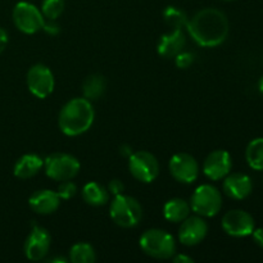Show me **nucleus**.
Returning a JSON list of instances; mask_svg holds the SVG:
<instances>
[{
  "instance_id": "34",
  "label": "nucleus",
  "mask_w": 263,
  "mask_h": 263,
  "mask_svg": "<svg viewBox=\"0 0 263 263\" xmlns=\"http://www.w3.org/2000/svg\"><path fill=\"white\" fill-rule=\"evenodd\" d=\"M48 262H67V258H62V257H55V258L49 259Z\"/></svg>"
},
{
  "instance_id": "26",
  "label": "nucleus",
  "mask_w": 263,
  "mask_h": 263,
  "mask_svg": "<svg viewBox=\"0 0 263 263\" xmlns=\"http://www.w3.org/2000/svg\"><path fill=\"white\" fill-rule=\"evenodd\" d=\"M57 194L61 199H71L77 194V185L71 180H64L61 181L57 189Z\"/></svg>"
},
{
  "instance_id": "31",
  "label": "nucleus",
  "mask_w": 263,
  "mask_h": 263,
  "mask_svg": "<svg viewBox=\"0 0 263 263\" xmlns=\"http://www.w3.org/2000/svg\"><path fill=\"white\" fill-rule=\"evenodd\" d=\"M8 41H9V37H8V32L4 30V28L0 27V54L4 51V49L7 48Z\"/></svg>"
},
{
  "instance_id": "36",
  "label": "nucleus",
  "mask_w": 263,
  "mask_h": 263,
  "mask_svg": "<svg viewBox=\"0 0 263 263\" xmlns=\"http://www.w3.org/2000/svg\"><path fill=\"white\" fill-rule=\"evenodd\" d=\"M223 2H233V0H223Z\"/></svg>"
},
{
  "instance_id": "29",
  "label": "nucleus",
  "mask_w": 263,
  "mask_h": 263,
  "mask_svg": "<svg viewBox=\"0 0 263 263\" xmlns=\"http://www.w3.org/2000/svg\"><path fill=\"white\" fill-rule=\"evenodd\" d=\"M107 189L108 192H109V194L115 195L116 197V195L123 194V192H125V185H123V182L121 181V180L113 179L109 181Z\"/></svg>"
},
{
  "instance_id": "21",
  "label": "nucleus",
  "mask_w": 263,
  "mask_h": 263,
  "mask_svg": "<svg viewBox=\"0 0 263 263\" xmlns=\"http://www.w3.org/2000/svg\"><path fill=\"white\" fill-rule=\"evenodd\" d=\"M105 89H107V82H105L104 77L99 73L90 74L82 82L84 98H86L90 102L102 98L103 94L105 92Z\"/></svg>"
},
{
  "instance_id": "3",
  "label": "nucleus",
  "mask_w": 263,
  "mask_h": 263,
  "mask_svg": "<svg viewBox=\"0 0 263 263\" xmlns=\"http://www.w3.org/2000/svg\"><path fill=\"white\" fill-rule=\"evenodd\" d=\"M139 244L146 256L156 259H170L176 253L175 238L162 229H149L144 231Z\"/></svg>"
},
{
  "instance_id": "15",
  "label": "nucleus",
  "mask_w": 263,
  "mask_h": 263,
  "mask_svg": "<svg viewBox=\"0 0 263 263\" xmlns=\"http://www.w3.org/2000/svg\"><path fill=\"white\" fill-rule=\"evenodd\" d=\"M223 193L229 198L235 200H243L249 197L253 190V182L252 179L246 174L241 172H234L229 174L223 179Z\"/></svg>"
},
{
  "instance_id": "8",
  "label": "nucleus",
  "mask_w": 263,
  "mask_h": 263,
  "mask_svg": "<svg viewBox=\"0 0 263 263\" xmlns=\"http://www.w3.org/2000/svg\"><path fill=\"white\" fill-rule=\"evenodd\" d=\"M128 171L138 181L151 184L159 175L158 159L146 151L134 152L128 157Z\"/></svg>"
},
{
  "instance_id": "1",
  "label": "nucleus",
  "mask_w": 263,
  "mask_h": 263,
  "mask_svg": "<svg viewBox=\"0 0 263 263\" xmlns=\"http://www.w3.org/2000/svg\"><path fill=\"white\" fill-rule=\"evenodd\" d=\"M186 30L198 45L215 48L228 39L229 21L220 9L204 8L187 21Z\"/></svg>"
},
{
  "instance_id": "20",
  "label": "nucleus",
  "mask_w": 263,
  "mask_h": 263,
  "mask_svg": "<svg viewBox=\"0 0 263 263\" xmlns=\"http://www.w3.org/2000/svg\"><path fill=\"white\" fill-rule=\"evenodd\" d=\"M82 199L86 204L92 205V207H100V205L107 204L109 200V192L105 186L98 184V182L91 181L87 182L84 187H82Z\"/></svg>"
},
{
  "instance_id": "33",
  "label": "nucleus",
  "mask_w": 263,
  "mask_h": 263,
  "mask_svg": "<svg viewBox=\"0 0 263 263\" xmlns=\"http://www.w3.org/2000/svg\"><path fill=\"white\" fill-rule=\"evenodd\" d=\"M133 153H134L133 146L128 145V144H122V145L120 146V154H121V156L128 158V157H130Z\"/></svg>"
},
{
  "instance_id": "7",
  "label": "nucleus",
  "mask_w": 263,
  "mask_h": 263,
  "mask_svg": "<svg viewBox=\"0 0 263 263\" xmlns=\"http://www.w3.org/2000/svg\"><path fill=\"white\" fill-rule=\"evenodd\" d=\"M13 23L21 32L32 35L43 27L44 15L35 4L28 2H20L14 5L12 12Z\"/></svg>"
},
{
  "instance_id": "9",
  "label": "nucleus",
  "mask_w": 263,
  "mask_h": 263,
  "mask_svg": "<svg viewBox=\"0 0 263 263\" xmlns=\"http://www.w3.org/2000/svg\"><path fill=\"white\" fill-rule=\"evenodd\" d=\"M26 82L31 94L35 95L39 99L49 97L53 92L55 86V80H54L53 72L50 71L48 66L43 63L33 64L27 72Z\"/></svg>"
},
{
  "instance_id": "28",
  "label": "nucleus",
  "mask_w": 263,
  "mask_h": 263,
  "mask_svg": "<svg viewBox=\"0 0 263 263\" xmlns=\"http://www.w3.org/2000/svg\"><path fill=\"white\" fill-rule=\"evenodd\" d=\"M41 30H44L46 33H49V35L55 36L61 32V26L58 25L57 20H48V18H44V23Z\"/></svg>"
},
{
  "instance_id": "22",
  "label": "nucleus",
  "mask_w": 263,
  "mask_h": 263,
  "mask_svg": "<svg viewBox=\"0 0 263 263\" xmlns=\"http://www.w3.org/2000/svg\"><path fill=\"white\" fill-rule=\"evenodd\" d=\"M246 159L249 167L256 171H263V138H256L248 144Z\"/></svg>"
},
{
  "instance_id": "11",
  "label": "nucleus",
  "mask_w": 263,
  "mask_h": 263,
  "mask_svg": "<svg viewBox=\"0 0 263 263\" xmlns=\"http://www.w3.org/2000/svg\"><path fill=\"white\" fill-rule=\"evenodd\" d=\"M222 229L234 238L249 236L256 229V222L251 213L243 210H231L222 217Z\"/></svg>"
},
{
  "instance_id": "27",
  "label": "nucleus",
  "mask_w": 263,
  "mask_h": 263,
  "mask_svg": "<svg viewBox=\"0 0 263 263\" xmlns=\"http://www.w3.org/2000/svg\"><path fill=\"white\" fill-rule=\"evenodd\" d=\"M175 63H176V66L181 69L189 68V67L194 63V54L190 53V51L182 50L181 53H179L175 57Z\"/></svg>"
},
{
  "instance_id": "2",
  "label": "nucleus",
  "mask_w": 263,
  "mask_h": 263,
  "mask_svg": "<svg viewBox=\"0 0 263 263\" xmlns=\"http://www.w3.org/2000/svg\"><path fill=\"white\" fill-rule=\"evenodd\" d=\"M95 118L92 104L86 98H73L62 107L58 126L67 136H79L90 130Z\"/></svg>"
},
{
  "instance_id": "17",
  "label": "nucleus",
  "mask_w": 263,
  "mask_h": 263,
  "mask_svg": "<svg viewBox=\"0 0 263 263\" xmlns=\"http://www.w3.org/2000/svg\"><path fill=\"white\" fill-rule=\"evenodd\" d=\"M186 44V37L180 28H172L170 32L163 33L157 43V51L163 58H175L181 53Z\"/></svg>"
},
{
  "instance_id": "14",
  "label": "nucleus",
  "mask_w": 263,
  "mask_h": 263,
  "mask_svg": "<svg viewBox=\"0 0 263 263\" xmlns=\"http://www.w3.org/2000/svg\"><path fill=\"white\" fill-rule=\"evenodd\" d=\"M233 168V161L229 152L223 149L211 152L203 163V172L212 181H218L228 176Z\"/></svg>"
},
{
  "instance_id": "30",
  "label": "nucleus",
  "mask_w": 263,
  "mask_h": 263,
  "mask_svg": "<svg viewBox=\"0 0 263 263\" xmlns=\"http://www.w3.org/2000/svg\"><path fill=\"white\" fill-rule=\"evenodd\" d=\"M251 235L253 236V240L256 241L257 246H259L261 248H263V228L254 229L253 233H252Z\"/></svg>"
},
{
  "instance_id": "10",
  "label": "nucleus",
  "mask_w": 263,
  "mask_h": 263,
  "mask_svg": "<svg viewBox=\"0 0 263 263\" xmlns=\"http://www.w3.org/2000/svg\"><path fill=\"white\" fill-rule=\"evenodd\" d=\"M168 170L171 176L181 184H193L199 176V164L189 153H176L170 159Z\"/></svg>"
},
{
  "instance_id": "16",
  "label": "nucleus",
  "mask_w": 263,
  "mask_h": 263,
  "mask_svg": "<svg viewBox=\"0 0 263 263\" xmlns=\"http://www.w3.org/2000/svg\"><path fill=\"white\" fill-rule=\"evenodd\" d=\"M28 205L33 212L39 215H51L61 205V198L57 194V192H53V190H36L28 198Z\"/></svg>"
},
{
  "instance_id": "19",
  "label": "nucleus",
  "mask_w": 263,
  "mask_h": 263,
  "mask_svg": "<svg viewBox=\"0 0 263 263\" xmlns=\"http://www.w3.org/2000/svg\"><path fill=\"white\" fill-rule=\"evenodd\" d=\"M192 208L190 203L182 198H172L167 200L163 207V216L170 222H182L187 216H190Z\"/></svg>"
},
{
  "instance_id": "13",
  "label": "nucleus",
  "mask_w": 263,
  "mask_h": 263,
  "mask_svg": "<svg viewBox=\"0 0 263 263\" xmlns=\"http://www.w3.org/2000/svg\"><path fill=\"white\" fill-rule=\"evenodd\" d=\"M208 233V225L202 216H187L179 229L180 243L186 247H194L202 243Z\"/></svg>"
},
{
  "instance_id": "6",
  "label": "nucleus",
  "mask_w": 263,
  "mask_h": 263,
  "mask_svg": "<svg viewBox=\"0 0 263 263\" xmlns=\"http://www.w3.org/2000/svg\"><path fill=\"white\" fill-rule=\"evenodd\" d=\"M80 168L79 159L68 153H53L44 159L45 175L54 181L72 180L77 176Z\"/></svg>"
},
{
  "instance_id": "35",
  "label": "nucleus",
  "mask_w": 263,
  "mask_h": 263,
  "mask_svg": "<svg viewBox=\"0 0 263 263\" xmlns=\"http://www.w3.org/2000/svg\"><path fill=\"white\" fill-rule=\"evenodd\" d=\"M258 89H259V92L263 95V76L259 79V82H258Z\"/></svg>"
},
{
  "instance_id": "4",
  "label": "nucleus",
  "mask_w": 263,
  "mask_h": 263,
  "mask_svg": "<svg viewBox=\"0 0 263 263\" xmlns=\"http://www.w3.org/2000/svg\"><path fill=\"white\" fill-rule=\"evenodd\" d=\"M109 216L113 222L123 229H131L139 225L143 218V208L138 199L130 195H116L110 203Z\"/></svg>"
},
{
  "instance_id": "25",
  "label": "nucleus",
  "mask_w": 263,
  "mask_h": 263,
  "mask_svg": "<svg viewBox=\"0 0 263 263\" xmlns=\"http://www.w3.org/2000/svg\"><path fill=\"white\" fill-rule=\"evenodd\" d=\"M64 0H43L41 2V13L44 18L58 20L64 10Z\"/></svg>"
},
{
  "instance_id": "12",
  "label": "nucleus",
  "mask_w": 263,
  "mask_h": 263,
  "mask_svg": "<svg viewBox=\"0 0 263 263\" xmlns=\"http://www.w3.org/2000/svg\"><path fill=\"white\" fill-rule=\"evenodd\" d=\"M51 236L46 229L41 226H33L31 233L26 238L23 252L26 258L30 261H40L48 256L50 251Z\"/></svg>"
},
{
  "instance_id": "23",
  "label": "nucleus",
  "mask_w": 263,
  "mask_h": 263,
  "mask_svg": "<svg viewBox=\"0 0 263 263\" xmlns=\"http://www.w3.org/2000/svg\"><path fill=\"white\" fill-rule=\"evenodd\" d=\"M69 261L72 263H94L97 253L89 243H76L69 249Z\"/></svg>"
},
{
  "instance_id": "5",
  "label": "nucleus",
  "mask_w": 263,
  "mask_h": 263,
  "mask_svg": "<svg viewBox=\"0 0 263 263\" xmlns=\"http://www.w3.org/2000/svg\"><path fill=\"white\" fill-rule=\"evenodd\" d=\"M190 208L195 215L202 217H213L222 208V194L213 185H200L193 193Z\"/></svg>"
},
{
  "instance_id": "18",
  "label": "nucleus",
  "mask_w": 263,
  "mask_h": 263,
  "mask_svg": "<svg viewBox=\"0 0 263 263\" xmlns=\"http://www.w3.org/2000/svg\"><path fill=\"white\" fill-rule=\"evenodd\" d=\"M44 168V159L37 154H23L21 158L17 159L13 167V175L17 179L26 180L31 179Z\"/></svg>"
},
{
  "instance_id": "32",
  "label": "nucleus",
  "mask_w": 263,
  "mask_h": 263,
  "mask_svg": "<svg viewBox=\"0 0 263 263\" xmlns=\"http://www.w3.org/2000/svg\"><path fill=\"white\" fill-rule=\"evenodd\" d=\"M171 259L175 263H193L194 262V259H193L192 257L186 256V254H181V253H179V254L175 253V256L172 257Z\"/></svg>"
},
{
  "instance_id": "24",
  "label": "nucleus",
  "mask_w": 263,
  "mask_h": 263,
  "mask_svg": "<svg viewBox=\"0 0 263 263\" xmlns=\"http://www.w3.org/2000/svg\"><path fill=\"white\" fill-rule=\"evenodd\" d=\"M163 20L171 28H180L182 30L187 25V14L181 8H177L175 5H168L163 10Z\"/></svg>"
}]
</instances>
